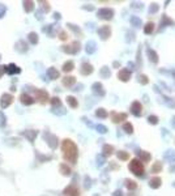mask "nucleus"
Returning <instances> with one entry per match:
<instances>
[{
	"instance_id": "nucleus-1",
	"label": "nucleus",
	"mask_w": 175,
	"mask_h": 196,
	"mask_svg": "<svg viewBox=\"0 0 175 196\" xmlns=\"http://www.w3.org/2000/svg\"><path fill=\"white\" fill-rule=\"evenodd\" d=\"M62 151H63L64 158H66L67 161L71 162V163H76V161H77V147L72 140H69V139L63 140Z\"/></svg>"
},
{
	"instance_id": "nucleus-2",
	"label": "nucleus",
	"mask_w": 175,
	"mask_h": 196,
	"mask_svg": "<svg viewBox=\"0 0 175 196\" xmlns=\"http://www.w3.org/2000/svg\"><path fill=\"white\" fill-rule=\"evenodd\" d=\"M128 169L131 170V173H133L136 177H142L144 175V165L139 158H133L130 162Z\"/></svg>"
},
{
	"instance_id": "nucleus-3",
	"label": "nucleus",
	"mask_w": 175,
	"mask_h": 196,
	"mask_svg": "<svg viewBox=\"0 0 175 196\" xmlns=\"http://www.w3.org/2000/svg\"><path fill=\"white\" fill-rule=\"evenodd\" d=\"M97 16L102 20H111L114 16V10L111 8H101L97 12Z\"/></svg>"
},
{
	"instance_id": "nucleus-4",
	"label": "nucleus",
	"mask_w": 175,
	"mask_h": 196,
	"mask_svg": "<svg viewBox=\"0 0 175 196\" xmlns=\"http://www.w3.org/2000/svg\"><path fill=\"white\" fill-rule=\"evenodd\" d=\"M97 33H98L99 37H101L102 41H106V39L111 35V28H110L109 25H103V26H101L97 30Z\"/></svg>"
},
{
	"instance_id": "nucleus-5",
	"label": "nucleus",
	"mask_w": 175,
	"mask_h": 196,
	"mask_svg": "<svg viewBox=\"0 0 175 196\" xmlns=\"http://www.w3.org/2000/svg\"><path fill=\"white\" fill-rule=\"evenodd\" d=\"M63 51L67 54H77L80 51V42H73L71 46H63Z\"/></svg>"
},
{
	"instance_id": "nucleus-6",
	"label": "nucleus",
	"mask_w": 175,
	"mask_h": 196,
	"mask_svg": "<svg viewBox=\"0 0 175 196\" xmlns=\"http://www.w3.org/2000/svg\"><path fill=\"white\" fill-rule=\"evenodd\" d=\"M12 101H13L12 95L8 93H4L1 95V98H0V106H1V109H7L10 103H12Z\"/></svg>"
},
{
	"instance_id": "nucleus-7",
	"label": "nucleus",
	"mask_w": 175,
	"mask_h": 196,
	"mask_svg": "<svg viewBox=\"0 0 175 196\" xmlns=\"http://www.w3.org/2000/svg\"><path fill=\"white\" fill-rule=\"evenodd\" d=\"M131 113L133 114L135 116H140L141 114H142V106H141V103L139 102V101L132 102V105H131Z\"/></svg>"
},
{
	"instance_id": "nucleus-8",
	"label": "nucleus",
	"mask_w": 175,
	"mask_h": 196,
	"mask_svg": "<svg viewBox=\"0 0 175 196\" xmlns=\"http://www.w3.org/2000/svg\"><path fill=\"white\" fill-rule=\"evenodd\" d=\"M92 90H93V93L97 94L98 97H103V95L106 94V92H105V89H103L101 83H94L92 85Z\"/></svg>"
},
{
	"instance_id": "nucleus-9",
	"label": "nucleus",
	"mask_w": 175,
	"mask_h": 196,
	"mask_svg": "<svg viewBox=\"0 0 175 196\" xmlns=\"http://www.w3.org/2000/svg\"><path fill=\"white\" fill-rule=\"evenodd\" d=\"M118 78H119L120 81H123V83H127V81H130L131 78V71L130 69H120L119 72H118Z\"/></svg>"
},
{
	"instance_id": "nucleus-10",
	"label": "nucleus",
	"mask_w": 175,
	"mask_h": 196,
	"mask_svg": "<svg viewBox=\"0 0 175 196\" xmlns=\"http://www.w3.org/2000/svg\"><path fill=\"white\" fill-rule=\"evenodd\" d=\"M63 194L66 196H80V192H78L77 187H74V186H68L67 188H64Z\"/></svg>"
},
{
	"instance_id": "nucleus-11",
	"label": "nucleus",
	"mask_w": 175,
	"mask_h": 196,
	"mask_svg": "<svg viewBox=\"0 0 175 196\" xmlns=\"http://www.w3.org/2000/svg\"><path fill=\"white\" fill-rule=\"evenodd\" d=\"M45 137L47 139V144L51 147L52 149H55L56 148V145H58V139H56V136H54V135L51 133H45Z\"/></svg>"
},
{
	"instance_id": "nucleus-12",
	"label": "nucleus",
	"mask_w": 175,
	"mask_h": 196,
	"mask_svg": "<svg viewBox=\"0 0 175 196\" xmlns=\"http://www.w3.org/2000/svg\"><path fill=\"white\" fill-rule=\"evenodd\" d=\"M20 102L22 103V105H25V106H29V105H31V103L34 102V99H33L31 95L26 94V93H22L20 95Z\"/></svg>"
},
{
	"instance_id": "nucleus-13",
	"label": "nucleus",
	"mask_w": 175,
	"mask_h": 196,
	"mask_svg": "<svg viewBox=\"0 0 175 196\" xmlns=\"http://www.w3.org/2000/svg\"><path fill=\"white\" fill-rule=\"evenodd\" d=\"M5 72L8 75H17L21 72V68L16 66V64H8V66H5Z\"/></svg>"
},
{
	"instance_id": "nucleus-14",
	"label": "nucleus",
	"mask_w": 175,
	"mask_h": 196,
	"mask_svg": "<svg viewBox=\"0 0 175 196\" xmlns=\"http://www.w3.org/2000/svg\"><path fill=\"white\" fill-rule=\"evenodd\" d=\"M35 97H37V99H39L41 102H46L48 99V93L46 90L37 89V90H35Z\"/></svg>"
},
{
	"instance_id": "nucleus-15",
	"label": "nucleus",
	"mask_w": 175,
	"mask_h": 196,
	"mask_svg": "<svg viewBox=\"0 0 175 196\" xmlns=\"http://www.w3.org/2000/svg\"><path fill=\"white\" fill-rule=\"evenodd\" d=\"M111 118H112V122L114 123H120V122H123V120L127 119V114H124V113H120V114L112 113L111 114Z\"/></svg>"
},
{
	"instance_id": "nucleus-16",
	"label": "nucleus",
	"mask_w": 175,
	"mask_h": 196,
	"mask_svg": "<svg viewBox=\"0 0 175 196\" xmlns=\"http://www.w3.org/2000/svg\"><path fill=\"white\" fill-rule=\"evenodd\" d=\"M161 184H162V180H161V178H158V177H154V178H152V179L149 180V187L153 188V190L159 188Z\"/></svg>"
},
{
	"instance_id": "nucleus-17",
	"label": "nucleus",
	"mask_w": 175,
	"mask_h": 196,
	"mask_svg": "<svg viewBox=\"0 0 175 196\" xmlns=\"http://www.w3.org/2000/svg\"><path fill=\"white\" fill-rule=\"evenodd\" d=\"M95 50H97V43H95L94 41H89L86 43V46H85V51H86L89 55L94 54Z\"/></svg>"
},
{
	"instance_id": "nucleus-18",
	"label": "nucleus",
	"mask_w": 175,
	"mask_h": 196,
	"mask_svg": "<svg viewBox=\"0 0 175 196\" xmlns=\"http://www.w3.org/2000/svg\"><path fill=\"white\" fill-rule=\"evenodd\" d=\"M81 73L84 75V76H88V75H90L93 72V66L89 63H83V66H81Z\"/></svg>"
},
{
	"instance_id": "nucleus-19",
	"label": "nucleus",
	"mask_w": 175,
	"mask_h": 196,
	"mask_svg": "<svg viewBox=\"0 0 175 196\" xmlns=\"http://www.w3.org/2000/svg\"><path fill=\"white\" fill-rule=\"evenodd\" d=\"M136 153H137V156L140 157V161H141V162H148V161H150V158H152L150 153L144 152V151H137Z\"/></svg>"
},
{
	"instance_id": "nucleus-20",
	"label": "nucleus",
	"mask_w": 175,
	"mask_h": 196,
	"mask_svg": "<svg viewBox=\"0 0 175 196\" xmlns=\"http://www.w3.org/2000/svg\"><path fill=\"white\" fill-rule=\"evenodd\" d=\"M74 84H76V77H73V76H67V77L63 78V85H64V86L71 88V86H73Z\"/></svg>"
},
{
	"instance_id": "nucleus-21",
	"label": "nucleus",
	"mask_w": 175,
	"mask_h": 196,
	"mask_svg": "<svg viewBox=\"0 0 175 196\" xmlns=\"http://www.w3.org/2000/svg\"><path fill=\"white\" fill-rule=\"evenodd\" d=\"M146 54H148V56H149V60H152L154 64L158 63V54H157L154 50L148 48V50H146Z\"/></svg>"
},
{
	"instance_id": "nucleus-22",
	"label": "nucleus",
	"mask_w": 175,
	"mask_h": 196,
	"mask_svg": "<svg viewBox=\"0 0 175 196\" xmlns=\"http://www.w3.org/2000/svg\"><path fill=\"white\" fill-rule=\"evenodd\" d=\"M47 76L51 78V80H56V78H59L60 73H59V71L56 69V68L51 67V68H48V71H47Z\"/></svg>"
},
{
	"instance_id": "nucleus-23",
	"label": "nucleus",
	"mask_w": 175,
	"mask_h": 196,
	"mask_svg": "<svg viewBox=\"0 0 175 196\" xmlns=\"http://www.w3.org/2000/svg\"><path fill=\"white\" fill-rule=\"evenodd\" d=\"M165 159L169 162H175V151H173V149H169V151L165 152Z\"/></svg>"
},
{
	"instance_id": "nucleus-24",
	"label": "nucleus",
	"mask_w": 175,
	"mask_h": 196,
	"mask_svg": "<svg viewBox=\"0 0 175 196\" xmlns=\"http://www.w3.org/2000/svg\"><path fill=\"white\" fill-rule=\"evenodd\" d=\"M130 22L132 24V26H135V28H140L141 26V19L140 17H137V16H132L131 19H130Z\"/></svg>"
},
{
	"instance_id": "nucleus-25",
	"label": "nucleus",
	"mask_w": 175,
	"mask_h": 196,
	"mask_svg": "<svg viewBox=\"0 0 175 196\" xmlns=\"http://www.w3.org/2000/svg\"><path fill=\"white\" fill-rule=\"evenodd\" d=\"M60 173L63 174V175H71V167L67 165V163H62L60 165Z\"/></svg>"
},
{
	"instance_id": "nucleus-26",
	"label": "nucleus",
	"mask_w": 175,
	"mask_h": 196,
	"mask_svg": "<svg viewBox=\"0 0 175 196\" xmlns=\"http://www.w3.org/2000/svg\"><path fill=\"white\" fill-rule=\"evenodd\" d=\"M67 103H68V105H69L72 109H76L77 106H78L77 99L74 98V97H72V95H68V97H67Z\"/></svg>"
},
{
	"instance_id": "nucleus-27",
	"label": "nucleus",
	"mask_w": 175,
	"mask_h": 196,
	"mask_svg": "<svg viewBox=\"0 0 175 196\" xmlns=\"http://www.w3.org/2000/svg\"><path fill=\"white\" fill-rule=\"evenodd\" d=\"M73 68H74V63L72 62V60H68L67 63L63 64V71L64 72H71Z\"/></svg>"
},
{
	"instance_id": "nucleus-28",
	"label": "nucleus",
	"mask_w": 175,
	"mask_h": 196,
	"mask_svg": "<svg viewBox=\"0 0 175 196\" xmlns=\"http://www.w3.org/2000/svg\"><path fill=\"white\" fill-rule=\"evenodd\" d=\"M99 73H101V76L103 77V78H109L110 76H111V71L109 69V67H102L101 68V71H99Z\"/></svg>"
},
{
	"instance_id": "nucleus-29",
	"label": "nucleus",
	"mask_w": 175,
	"mask_h": 196,
	"mask_svg": "<svg viewBox=\"0 0 175 196\" xmlns=\"http://www.w3.org/2000/svg\"><path fill=\"white\" fill-rule=\"evenodd\" d=\"M102 151H103V156H111L112 152H114V147H112V145L106 144V145H103Z\"/></svg>"
},
{
	"instance_id": "nucleus-30",
	"label": "nucleus",
	"mask_w": 175,
	"mask_h": 196,
	"mask_svg": "<svg viewBox=\"0 0 175 196\" xmlns=\"http://www.w3.org/2000/svg\"><path fill=\"white\" fill-rule=\"evenodd\" d=\"M16 50L17 51H20V52H25V51H28V47H26V43L22 41H19L16 43Z\"/></svg>"
},
{
	"instance_id": "nucleus-31",
	"label": "nucleus",
	"mask_w": 175,
	"mask_h": 196,
	"mask_svg": "<svg viewBox=\"0 0 175 196\" xmlns=\"http://www.w3.org/2000/svg\"><path fill=\"white\" fill-rule=\"evenodd\" d=\"M22 4H24L25 12H28V13H30L31 10L34 9V3L33 1H22Z\"/></svg>"
},
{
	"instance_id": "nucleus-32",
	"label": "nucleus",
	"mask_w": 175,
	"mask_h": 196,
	"mask_svg": "<svg viewBox=\"0 0 175 196\" xmlns=\"http://www.w3.org/2000/svg\"><path fill=\"white\" fill-rule=\"evenodd\" d=\"M166 25H174V21L170 20L166 15H162V22H161V28H165Z\"/></svg>"
},
{
	"instance_id": "nucleus-33",
	"label": "nucleus",
	"mask_w": 175,
	"mask_h": 196,
	"mask_svg": "<svg viewBox=\"0 0 175 196\" xmlns=\"http://www.w3.org/2000/svg\"><path fill=\"white\" fill-rule=\"evenodd\" d=\"M153 30H154V24H153V22L145 24V26H144V33L145 34H152Z\"/></svg>"
},
{
	"instance_id": "nucleus-34",
	"label": "nucleus",
	"mask_w": 175,
	"mask_h": 196,
	"mask_svg": "<svg viewBox=\"0 0 175 196\" xmlns=\"http://www.w3.org/2000/svg\"><path fill=\"white\" fill-rule=\"evenodd\" d=\"M24 135L28 137V140L29 141H34L35 136H37V131H25Z\"/></svg>"
},
{
	"instance_id": "nucleus-35",
	"label": "nucleus",
	"mask_w": 175,
	"mask_h": 196,
	"mask_svg": "<svg viewBox=\"0 0 175 196\" xmlns=\"http://www.w3.org/2000/svg\"><path fill=\"white\" fill-rule=\"evenodd\" d=\"M107 115H109V114H107V111L105 109H98L97 111H95V116L97 118H101V119H105V118H107Z\"/></svg>"
},
{
	"instance_id": "nucleus-36",
	"label": "nucleus",
	"mask_w": 175,
	"mask_h": 196,
	"mask_svg": "<svg viewBox=\"0 0 175 196\" xmlns=\"http://www.w3.org/2000/svg\"><path fill=\"white\" fill-rule=\"evenodd\" d=\"M28 39H29V42L31 45H37L38 43V35H37V33H29Z\"/></svg>"
},
{
	"instance_id": "nucleus-37",
	"label": "nucleus",
	"mask_w": 175,
	"mask_h": 196,
	"mask_svg": "<svg viewBox=\"0 0 175 196\" xmlns=\"http://www.w3.org/2000/svg\"><path fill=\"white\" fill-rule=\"evenodd\" d=\"M116 156H118V158L122 159V161H127V159L130 158L128 153H127V152H124V151H119V152L116 153Z\"/></svg>"
},
{
	"instance_id": "nucleus-38",
	"label": "nucleus",
	"mask_w": 175,
	"mask_h": 196,
	"mask_svg": "<svg viewBox=\"0 0 175 196\" xmlns=\"http://www.w3.org/2000/svg\"><path fill=\"white\" fill-rule=\"evenodd\" d=\"M123 131L126 133H130L131 135L132 132H133V126H132L131 123H124L123 124Z\"/></svg>"
},
{
	"instance_id": "nucleus-39",
	"label": "nucleus",
	"mask_w": 175,
	"mask_h": 196,
	"mask_svg": "<svg viewBox=\"0 0 175 196\" xmlns=\"http://www.w3.org/2000/svg\"><path fill=\"white\" fill-rule=\"evenodd\" d=\"M126 186L128 190H136L137 188V184H136V182H133V180H130V179H127L126 180Z\"/></svg>"
},
{
	"instance_id": "nucleus-40",
	"label": "nucleus",
	"mask_w": 175,
	"mask_h": 196,
	"mask_svg": "<svg viewBox=\"0 0 175 196\" xmlns=\"http://www.w3.org/2000/svg\"><path fill=\"white\" fill-rule=\"evenodd\" d=\"M161 170H162V163L161 162H156L152 166V173H161Z\"/></svg>"
},
{
	"instance_id": "nucleus-41",
	"label": "nucleus",
	"mask_w": 175,
	"mask_h": 196,
	"mask_svg": "<svg viewBox=\"0 0 175 196\" xmlns=\"http://www.w3.org/2000/svg\"><path fill=\"white\" fill-rule=\"evenodd\" d=\"M139 83L142 84V85H146L149 83L148 76H146V75H139Z\"/></svg>"
},
{
	"instance_id": "nucleus-42",
	"label": "nucleus",
	"mask_w": 175,
	"mask_h": 196,
	"mask_svg": "<svg viewBox=\"0 0 175 196\" xmlns=\"http://www.w3.org/2000/svg\"><path fill=\"white\" fill-rule=\"evenodd\" d=\"M158 9H159V5L157 4V3H153V4H150V7H149V13L153 15V13H156Z\"/></svg>"
},
{
	"instance_id": "nucleus-43",
	"label": "nucleus",
	"mask_w": 175,
	"mask_h": 196,
	"mask_svg": "<svg viewBox=\"0 0 175 196\" xmlns=\"http://www.w3.org/2000/svg\"><path fill=\"white\" fill-rule=\"evenodd\" d=\"M95 130H97L99 133H102V135H103V133H106L107 131H109V130H107V127H106V126H103V124H98V126H95Z\"/></svg>"
},
{
	"instance_id": "nucleus-44",
	"label": "nucleus",
	"mask_w": 175,
	"mask_h": 196,
	"mask_svg": "<svg viewBox=\"0 0 175 196\" xmlns=\"http://www.w3.org/2000/svg\"><path fill=\"white\" fill-rule=\"evenodd\" d=\"M148 122L150 123V124H157V123H158V116H156V115H149V116H148Z\"/></svg>"
},
{
	"instance_id": "nucleus-45",
	"label": "nucleus",
	"mask_w": 175,
	"mask_h": 196,
	"mask_svg": "<svg viewBox=\"0 0 175 196\" xmlns=\"http://www.w3.org/2000/svg\"><path fill=\"white\" fill-rule=\"evenodd\" d=\"M50 102H51L52 106H60V105H62V102H60V99H59L58 97H52Z\"/></svg>"
},
{
	"instance_id": "nucleus-46",
	"label": "nucleus",
	"mask_w": 175,
	"mask_h": 196,
	"mask_svg": "<svg viewBox=\"0 0 175 196\" xmlns=\"http://www.w3.org/2000/svg\"><path fill=\"white\" fill-rule=\"evenodd\" d=\"M103 163H105V156H102V154L97 156V165L98 166H102Z\"/></svg>"
},
{
	"instance_id": "nucleus-47",
	"label": "nucleus",
	"mask_w": 175,
	"mask_h": 196,
	"mask_svg": "<svg viewBox=\"0 0 175 196\" xmlns=\"http://www.w3.org/2000/svg\"><path fill=\"white\" fill-rule=\"evenodd\" d=\"M68 26H69V29H72L74 33H78V34H81V30L78 29V28L76 26V25H73V24H68Z\"/></svg>"
},
{
	"instance_id": "nucleus-48",
	"label": "nucleus",
	"mask_w": 175,
	"mask_h": 196,
	"mask_svg": "<svg viewBox=\"0 0 175 196\" xmlns=\"http://www.w3.org/2000/svg\"><path fill=\"white\" fill-rule=\"evenodd\" d=\"M132 8H135V9H142V3L133 1V3H132Z\"/></svg>"
},
{
	"instance_id": "nucleus-49",
	"label": "nucleus",
	"mask_w": 175,
	"mask_h": 196,
	"mask_svg": "<svg viewBox=\"0 0 175 196\" xmlns=\"http://www.w3.org/2000/svg\"><path fill=\"white\" fill-rule=\"evenodd\" d=\"M4 124H5V116H4V114L0 111V126L3 127Z\"/></svg>"
},
{
	"instance_id": "nucleus-50",
	"label": "nucleus",
	"mask_w": 175,
	"mask_h": 196,
	"mask_svg": "<svg viewBox=\"0 0 175 196\" xmlns=\"http://www.w3.org/2000/svg\"><path fill=\"white\" fill-rule=\"evenodd\" d=\"M59 38L62 39V41H66V39L68 38V37H67V33H66V31H60V33H59Z\"/></svg>"
},
{
	"instance_id": "nucleus-51",
	"label": "nucleus",
	"mask_w": 175,
	"mask_h": 196,
	"mask_svg": "<svg viewBox=\"0 0 175 196\" xmlns=\"http://www.w3.org/2000/svg\"><path fill=\"white\" fill-rule=\"evenodd\" d=\"M90 178L89 177H85V188H90Z\"/></svg>"
},
{
	"instance_id": "nucleus-52",
	"label": "nucleus",
	"mask_w": 175,
	"mask_h": 196,
	"mask_svg": "<svg viewBox=\"0 0 175 196\" xmlns=\"http://www.w3.org/2000/svg\"><path fill=\"white\" fill-rule=\"evenodd\" d=\"M5 10H7V8L3 4H0V17H3L5 15Z\"/></svg>"
},
{
	"instance_id": "nucleus-53",
	"label": "nucleus",
	"mask_w": 175,
	"mask_h": 196,
	"mask_svg": "<svg viewBox=\"0 0 175 196\" xmlns=\"http://www.w3.org/2000/svg\"><path fill=\"white\" fill-rule=\"evenodd\" d=\"M4 72H5V66H0V77L4 75Z\"/></svg>"
},
{
	"instance_id": "nucleus-54",
	"label": "nucleus",
	"mask_w": 175,
	"mask_h": 196,
	"mask_svg": "<svg viewBox=\"0 0 175 196\" xmlns=\"http://www.w3.org/2000/svg\"><path fill=\"white\" fill-rule=\"evenodd\" d=\"M42 4H43V8H45V10H46V12H48V10H50V7H48V3H46V1H43V3H42Z\"/></svg>"
},
{
	"instance_id": "nucleus-55",
	"label": "nucleus",
	"mask_w": 175,
	"mask_h": 196,
	"mask_svg": "<svg viewBox=\"0 0 175 196\" xmlns=\"http://www.w3.org/2000/svg\"><path fill=\"white\" fill-rule=\"evenodd\" d=\"M112 66L115 67V68H120V63H119V62H114Z\"/></svg>"
},
{
	"instance_id": "nucleus-56",
	"label": "nucleus",
	"mask_w": 175,
	"mask_h": 196,
	"mask_svg": "<svg viewBox=\"0 0 175 196\" xmlns=\"http://www.w3.org/2000/svg\"><path fill=\"white\" fill-rule=\"evenodd\" d=\"M114 196H122V191H120V190L115 191V192H114Z\"/></svg>"
},
{
	"instance_id": "nucleus-57",
	"label": "nucleus",
	"mask_w": 175,
	"mask_h": 196,
	"mask_svg": "<svg viewBox=\"0 0 175 196\" xmlns=\"http://www.w3.org/2000/svg\"><path fill=\"white\" fill-rule=\"evenodd\" d=\"M83 8H84V9H88V10H93V7H92V5H89V7H88V5H84Z\"/></svg>"
},
{
	"instance_id": "nucleus-58",
	"label": "nucleus",
	"mask_w": 175,
	"mask_h": 196,
	"mask_svg": "<svg viewBox=\"0 0 175 196\" xmlns=\"http://www.w3.org/2000/svg\"><path fill=\"white\" fill-rule=\"evenodd\" d=\"M81 88H83V85H81V84H78L77 86H76V88L73 89V90H81Z\"/></svg>"
},
{
	"instance_id": "nucleus-59",
	"label": "nucleus",
	"mask_w": 175,
	"mask_h": 196,
	"mask_svg": "<svg viewBox=\"0 0 175 196\" xmlns=\"http://www.w3.org/2000/svg\"><path fill=\"white\" fill-rule=\"evenodd\" d=\"M54 17H55L56 20H59L60 19V15H59V13H54Z\"/></svg>"
},
{
	"instance_id": "nucleus-60",
	"label": "nucleus",
	"mask_w": 175,
	"mask_h": 196,
	"mask_svg": "<svg viewBox=\"0 0 175 196\" xmlns=\"http://www.w3.org/2000/svg\"><path fill=\"white\" fill-rule=\"evenodd\" d=\"M133 66H135L133 63H128V67H131V69H135V68H133Z\"/></svg>"
},
{
	"instance_id": "nucleus-61",
	"label": "nucleus",
	"mask_w": 175,
	"mask_h": 196,
	"mask_svg": "<svg viewBox=\"0 0 175 196\" xmlns=\"http://www.w3.org/2000/svg\"><path fill=\"white\" fill-rule=\"evenodd\" d=\"M171 123H173V127L175 128V116H173V120H171Z\"/></svg>"
},
{
	"instance_id": "nucleus-62",
	"label": "nucleus",
	"mask_w": 175,
	"mask_h": 196,
	"mask_svg": "<svg viewBox=\"0 0 175 196\" xmlns=\"http://www.w3.org/2000/svg\"><path fill=\"white\" fill-rule=\"evenodd\" d=\"M94 196H99V195H98V194H95V195H94Z\"/></svg>"
}]
</instances>
